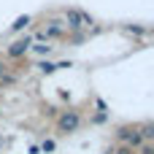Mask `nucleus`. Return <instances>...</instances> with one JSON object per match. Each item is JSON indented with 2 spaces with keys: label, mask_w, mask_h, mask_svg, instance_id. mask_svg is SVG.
Listing matches in <instances>:
<instances>
[{
  "label": "nucleus",
  "mask_w": 154,
  "mask_h": 154,
  "mask_svg": "<svg viewBox=\"0 0 154 154\" xmlns=\"http://www.w3.org/2000/svg\"><path fill=\"white\" fill-rule=\"evenodd\" d=\"M30 22V16H22V19H16V24H14V30H19V27H24Z\"/></svg>",
  "instance_id": "nucleus-3"
},
{
  "label": "nucleus",
  "mask_w": 154,
  "mask_h": 154,
  "mask_svg": "<svg viewBox=\"0 0 154 154\" xmlns=\"http://www.w3.org/2000/svg\"><path fill=\"white\" fill-rule=\"evenodd\" d=\"M114 154H135V149H133V146H119Z\"/></svg>",
  "instance_id": "nucleus-2"
},
{
  "label": "nucleus",
  "mask_w": 154,
  "mask_h": 154,
  "mask_svg": "<svg viewBox=\"0 0 154 154\" xmlns=\"http://www.w3.org/2000/svg\"><path fill=\"white\" fill-rule=\"evenodd\" d=\"M76 125H79V116H76V114H68V116L60 119V130H73Z\"/></svg>",
  "instance_id": "nucleus-1"
}]
</instances>
